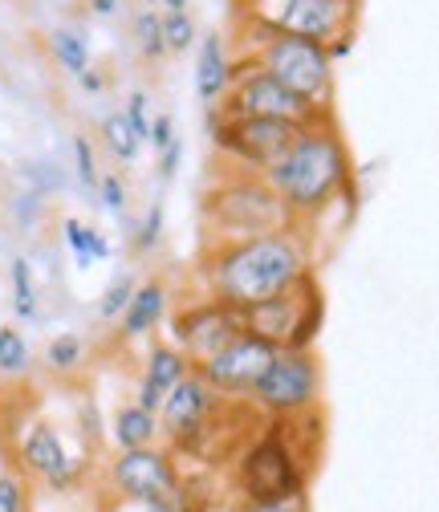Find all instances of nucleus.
<instances>
[{
    "instance_id": "obj_28",
    "label": "nucleus",
    "mask_w": 439,
    "mask_h": 512,
    "mask_svg": "<svg viewBox=\"0 0 439 512\" xmlns=\"http://www.w3.org/2000/svg\"><path fill=\"white\" fill-rule=\"evenodd\" d=\"M70 151H74V175L82 183V191H98V179H102V167H98V151L90 143V135H74L70 139Z\"/></svg>"
},
{
    "instance_id": "obj_7",
    "label": "nucleus",
    "mask_w": 439,
    "mask_h": 512,
    "mask_svg": "<svg viewBox=\"0 0 439 512\" xmlns=\"http://www.w3.org/2000/svg\"><path fill=\"white\" fill-rule=\"evenodd\" d=\"M240 322L244 330L277 342L281 350H309V342L318 338V326H322V293L305 273L289 293L261 301L253 309H240Z\"/></svg>"
},
{
    "instance_id": "obj_43",
    "label": "nucleus",
    "mask_w": 439,
    "mask_h": 512,
    "mask_svg": "<svg viewBox=\"0 0 439 512\" xmlns=\"http://www.w3.org/2000/svg\"><path fill=\"white\" fill-rule=\"evenodd\" d=\"M159 9L163 13H183V9H192V0H159Z\"/></svg>"
},
{
    "instance_id": "obj_22",
    "label": "nucleus",
    "mask_w": 439,
    "mask_h": 512,
    "mask_svg": "<svg viewBox=\"0 0 439 512\" xmlns=\"http://www.w3.org/2000/svg\"><path fill=\"white\" fill-rule=\"evenodd\" d=\"M9 301H13V313L21 317V322H37L41 289H37L29 256H13V261H9Z\"/></svg>"
},
{
    "instance_id": "obj_18",
    "label": "nucleus",
    "mask_w": 439,
    "mask_h": 512,
    "mask_svg": "<svg viewBox=\"0 0 439 512\" xmlns=\"http://www.w3.org/2000/svg\"><path fill=\"white\" fill-rule=\"evenodd\" d=\"M163 317H167V285L163 281H143L135 289L131 305L122 309V317H118V338L122 342H139L163 322Z\"/></svg>"
},
{
    "instance_id": "obj_29",
    "label": "nucleus",
    "mask_w": 439,
    "mask_h": 512,
    "mask_svg": "<svg viewBox=\"0 0 439 512\" xmlns=\"http://www.w3.org/2000/svg\"><path fill=\"white\" fill-rule=\"evenodd\" d=\"M29 362H33L29 338H25L21 330H13V326H9L5 346H0V374H5V378H21V374L29 370Z\"/></svg>"
},
{
    "instance_id": "obj_25",
    "label": "nucleus",
    "mask_w": 439,
    "mask_h": 512,
    "mask_svg": "<svg viewBox=\"0 0 439 512\" xmlns=\"http://www.w3.org/2000/svg\"><path fill=\"white\" fill-rule=\"evenodd\" d=\"M82 358H86V342H82L74 330L53 334L49 346H45V366H49L53 374H74V370L82 366Z\"/></svg>"
},
{
    "instance_id": "obj_6",
    "label": "nucleus",
    "mask_w": 439,
    "mask_h": 512,
    "mask_svg": "<svg viewBox=\"0 0 439 512\" xmlns=\"http://www.w3.org/2000/svg\"><path fill=\"white\" fill-rule=\"evenodd\" d=\"M204 114H208V135H212L216 151L228 155L248 175H265L305 126L293 118H232L220 106L204 110Z\"/></svg>"
},
{
    "instance_id": "obj_27",
    "label": "nucleus",
    "mask_w": 439,
    "mask_h": 512,
    "mask_svg": "<svg viewBox=\"0 0 439 512\" xmlns=\"http://www.w3.org/2000/svg\"><path fill=\"white\" fill-rule=\"evenodd\" d=\"M135 289H139V281H135L131 273H114V277H110V285H106V289H102V297H98V317H102V322H118L122 309L131 305Z\"/></svg>"
},
{
    "instance_id": "obj_4",
    "label": "nucleus",
    "mask_w": 439,
    "mask_h": 512,
    "mask_svg": "<svg viewBox=\"0 0 439 512\" xmlns=\"http://www.w3.org/2000/svg\"><path fill=\"white\" fill-rule=\"evenodd\" d=\"M362 0H236V33H289L330 45L342 33H358Z\"/></svg>"
},
{
    "instance_id": "obj_38",
    "label": "nucleus",
    "mask_w": 439,
    "mask_h": 512,
    "mask_svg": "<svg viewBox=\"0 0 439 512\" xmlns=\"http://www.w3.org/2000/svg\"><path fill=\"white\" fill-rule=\"evenodd\" d=\"M155 167H159V179L171 183V179L179 175V167H183V139H175L171 147H163V151L155 155Z\"/></svg>"
},
{
    "instance_id": "obj_26",
    "label": "nucleus",
    "mask_w": 439,
    "mask_h": 512,
    "mask_svg": "<svg viewBox=\"0 0 439 512\" xmlns=\"http://www.w3.org/2000/svg\"><path fill=\"white\" fill-rule=\"evenodd\" d=\"M163 37H167V57H183L187 49H196V41H200V25H196L192 9H183V13H163Z\"/></svg>"
},
{
    "instance_id": "obj_2",
    "label": "nucleus",
    "mask_w": 439,
    "mask_h": 512,
    "mask_svg": "<svg viewBox=\"0 0 439 512\" xmlns=\"http://www.w3.org/2000/svg\"><path fill=\"white\" fill-rule=\"evenodd\" d=\"M265 183L281 196L289 216H318L350 183V151L334 126V114L305 122L289 151L265 171Z\"/></svg>"
},
{
    "instance_id": "obj_35",
    "label": "nucleus",
    "mask_w": 439,
    "mask_h": 512,
    "mask_svg": "<svg viewBox=\"0 0 439 512\" xmlns=\"http://www.w3.org/2000/svg\"><path fill=\"white\" fill-rule=\"evenodd\" d=\"M240 512H309V508H305V492H297L281 500H248Z\"/></svg>"
},
{
    "instance_id": "obj_21",
    "label": "nucleus",
    "mask_w": 439,
    "mask_h": 512,
    "mask_svg": "<svg viewBox=\"0 0 439 512\" xmlns=\"http://www.w3.org/2000/svg\"><path fill=\"white\" fill-rule=\"evenodd\" d=\"M49 53L57 61V70H66L70 78H82L90 66H94V49H90V37L74 25H57L49 33Z\"/></svg>"
},
{
    "instance_id": "obj_3",
    "label": "nucleus",
    "mask_w": 439,
    "mask_h": 512,
    "mask_svg": "<svg viewBox=\"0 0 439 512\" xmlns=\"http://www.w3.org/2000/svg\"><path fill=\"white\" fill-rule=\"evenodd\" d=\"M240 37L248 61H257L261 70H269L309 106L334 110V57L322 41L289 37V33H240Z\"/></svg>"
},
{
    "instance_id": "obj_32",
    "label": "nucleus",
    "mask_w": 439,
    "mask_h": 512,
    "mask_svg": "<svg viewBox=\"0 0 439 512\" xmlns=\"http://www.w3.org/2000/svg\"><path fill=\"white\" fill-rule=\"evenodd\" d=\"M122 114H127V122H131V131L143 139V147H147V139H151V98H147V90H131L127 94V106H122Z\"/></svg>"
},
{
    "instance_id": "obj_42",
    "label": "nucleus",
    "mask_w": 439,
    "mask_h": 512,
    "mask_svg": "<svg viewBox=\"0 0 439 512\" xmlns=\"http://www.w3.org/2000/svg\"><path fill=\"white\" fill-rule=\"evenodd\" d=\"M135 512H179L175 500H151V504H135Z\"/></svg>"
},
{
    "instance_id": "obj_39",
    "label": "nucleus",
    "mask_w": 439,
    "mask_h": 512,
    "mask_svg": "<svg viewBox=\"0 0 439 512\" xmlns=\"http://www.w3.org/2000/svg\"><path fill=\"white\" fill-rule=\"evenodd\" d=\"M74 82H78L86 94H102V90H106V74H102L98 66H90V70H86L82 78H74Z\"/></svg>"
},
{
    "instance_id": "obj_11",
    "label": "nucleus",
    "mask_w": 439,
    "mask_h": 512,
    "mask_svg": "<svg viewBox=\"0 0 439 512\" xmlns=\"http://www.w3.org/2000/svg\"><path fill=\"white\" fill-rule=\"evenodd\" d=\"M86 464L90 460L82 452H74L66 435H61V427L49 419H33L25 427V435L17 439V472L49 484L53 492H70L82 480Z\"/></svg>"
},
{
    "instance_id": "obj_34",
    "label": "nucleus",
    "mask_w": 439,
    "mask_h": 512,
    "mask_svg": "<svg viewBox=\"0 0 439 512\" xmlns=\"http://www.w3.org/2000/svg\"><path fill=\"white\" fill-rule=\"evenodd\" d=\"M21 175L29 179V187L37 191V196H53V191L61 187V171L53 163H25Z\"/></svg>"
},
{
    "instance_id": "obj_16",
    "label": "nucleus",
    "mask_w": 439,
    "mask_h": 512,
    "mask_svg": "<svg viewBox=\"0 0 439 512\" xmlns=\"http://www.w3.org/2000/svg\"><path fill=\"white\" fill-rule=\"evenodd\" d=\"M232 78H236V57L228 49V33H220V29L200 33V41H196V70H192L200 106L204 110L224 106Z\"/></svg>"
},
{
    "instance_id": "obj_31",
    "label": "nucleus",
    "mask_w": 439,
    "mask_h": 512,
    "mask_svg": "<svg viewBox=\"0 0 439 512\" xmlns=\"http://www.w3.org/2000/svg\"><path fill=\"white\" fill-rule=\"evenodd\" d=\"M163 244V204L155 200L147 212H143V220L135 224V236H131V248L139 252V256H147V252H155Z\"/></svg>"
},
{
    "instance_id": "obj_23",
    "label": "nucleus",
    "mask_w": 439,
    "mask_h": 512,
    "mask_svg": "<svg viewBox=\"0 0 439 512\" xmlns=\"http://www.w3.org/2000/svg\"><path fill=\"white\" fill-rule=\"evenodd\" d=\"M102 147H106L110 159H118L122 167H131V163L139 159L143 139L131 131V122H127V114H122V110H114V114L102 118Z\"/></svg>"
},
{
    "instance_id": "obj_12",
    "label": "nucleus",
    "mask_w": 439,
    "mask_h": 512,
    "mask_svg": "<svg viewBox=\"0 0 439 512\" xmlns=\"http://www.w3.org/2000/svg\"><path fill=\"white\" fill-rule=\"evenodd\" d=\"M301 468H297V452L281 431L261 435L248 452L240 456V488L248 500H281V496H297L301 492Z\"/></svg>"
},
{
    "instance_id": "obj_1",
    "label": "nucleus",
    "mask_w": 439,
    "mask_h": 512,
    "mask_svg": "<svg viewBox=\"0 0 439 512\" xmlns=\"http://www.w3.org/2000/svg\"><path fill=\"white\" fill-rule=\"evenodd\" d=\"M309 273L305 248L293 236V228L244 236V240H220L208 252V293L232 309H253L261 301H273L289 293Z\"/></svg>"
},
{
    "instance_id": "obj_36",
    "label": "nucleus",
    "mask_w": 439,
    "mask_h": 512,
    "mask_svg": "<svg viewBox=\"0 0 439 512\" xmlns=\"http://www.w3.org/2000/svg\"><path fill=\"white\" fill-rule=\"evenodd\" d=\"M175 139H179L175 118H171V114H155V118H151V139H147V147L159 155V151H163V147H171Z\"/></svg>"
},
{
    "instance_id": "obj_5",
    "label": "nucleus",
    "mask_w": 439,
    "mask_h": 512,
    "mask_svg": "<svg viewBox=\"0 0 439 512\" xmlns=\"http://www.w3.org/2000/svg\"><path fill=\"white\" fill-rule=\"evenodd\" d=\"M208 220L216 224L220 240H244V236H265V232L293 228L289 208L265 183V175H248V171L212 191Z\"/></svg>"
},
{
    "instance_id": "obj_30",
    "label": "nucleus",
    "mask_w": 439,
    "mask_h": 512,
    "mask_svg": "<svg viewBox=\"0 0 439 512\" xmlns=\"http://www.w3.org/2000/svg\"><path fill=\"white\" fill-rule=\"evenodd\" d=\"M98 204H102V212H110V216H127V208H131V191H127V179H122L118 171H102V179H98Z\"/></svg>"
},
{
    "instance_id": "obj_13",
    "label": "nucleus",
    "mask_w": 439,
    "mask_h": 512,
    "mask_svg": "<svg viewBox=\"0 0 439 512\" xmlns=\"http://www.w3.org/2000/svg\"><path fill=\"white\" fill-rule=\"evenodd\" d=\"M110 488L127 504H151V500H179V472L163 447H131L110 460Z\"/></svg>"
},
{
    "instance_id": "obj_14",
    "label": "nucleus",
    "mask_w": 439,
    "mask_h": 512,
    "mask_svg": "<svg viewBox=\"0 0 439 512\" xmlns=\"http://www.w3.org/2000/svg\"><path fill=\"white\" fill-rule=\"evenodd\" d=\"M220 399H224V395H216L212 382L192 366V370H187V374L175 382V387L167 391V399H163V407H159V431H163L167 439L183 443V447H192V443L208 431V419H212V411L220 407Z\"/></svg>"
},
{
    "instance_id": "obj_33",
    "label": "nucleus",
    "mask_w": 439,
    "mask_h": 512,
    "mask_svg": "<svg viewBox=\"0 0 439 512\" xmlns=\"http://www.w3.org/2000/svg\"><path fill=\"white\" fill-rule=\"evenodd\" d=\"M29 504V488H25V476L21 472H0V512H25Z\"/></svg>"
},
{
    "instance_id": "obj_44",
    "label": "nucleus",
    "mask_w": 439,
    "mask_h": 512,
    "mask_svg": "<svg viewBox=\"0 0 439 512\" xmlns=\"http://www.w3.org/2000/svg\"><path fill=\"white\" fill-rule=\"evenodd\" d=\"M5 334H9V326H0V346H5Z\"/></svg>"
},
{
    "instance_id": "obj_37",
    "label": "nucleus",
    "mask_w": 439,
    "mask_h": 512,
    "mask_svg": "<svg viewBox=\"0 0 439 512\" xmlns=\"http://www.w3.org/2000/svg\"><path fill=\"white\" fill-rule=\"evenodd\" d=\"M41 208H45V196H37L33 187L25 191V196H17V200H13V216L21 220V228H33V224H37V216H41Z\"/></svg>"
},
{
    "instance_id": "obj_19",
    "label": "nucleus",
    "mask_w": 439,
    "mask_h": 512,
    "mask_svg": "<svg viewBox=\"0 0 439 512\" xmlns=\"http://www.w3.org/2000/svg\"><path fill=\"white\" fill-rule=\"evenodd\" d=\"M163 431H159V415L139 407L135 399L122 403L114 415H110V443L118 447V452H131V447H147L155 443Z\"/></svg>"
},
{
    "instance_id": "obj_24",
    "label": "nucleus",
    "mask_w": 439,
    "mask_h": 512,
    "mask_svg": "<svg viewBox=\"0 0 439 512\" xmlns=\"http://www.w3.org/2000/svg\"><path fill=\"white\" fill-rule=\"evenodd\" d=\"M131 37L143 61H163L167 57V37H163V9H139L131 21Z\"/></svg>"
},
{
    "instance_id": "obj_15",
    "label": "nucleus",
    "mask_w": 439,
    "mask_h": 512,
    "mask_svg": "<svg viewBox=\"0 0 439 512\" xmlns=\"http://www.w3.org/2000/svg\"><path fill=\"white\" fill-rule=\"evenodd\" d=\"M240 330H244L240 309L208 297V301L187 305L183 313L171 317V346H179L187 358H192V366H196L208 354H216L224 342H232Z\"/></svg>"
},
{
    "instance_id": "obj_17",
    "label": "nucleus",
    "mask_w": 439,
    "mask_h": 512,
    "mask_svg": "<svg viewBox=\"0 0 439 512\" xmlns=\"http://www.w3.org/2000/svg\"><path fill=\"white\" fill-rule=\"evenodd\" d=\"M187 370H192V358H187L179 346L155 342V346L147 350V358H143V374H139V387H135V403L159 415L167 391L175 387V382H179Z\"/></svg>"
},
{
    "instance_id": "obj_20",
    "label": "nucleus",
    "mask_w": 439,
    "mask_h": 512,
    "mask_svg": "<svg viewBox=\"0 0 439 512\" xmlns=\"http://www.w3.org/2000/svg\"><path fill=\"white\" fill-rule=\"evenodd\" d=\"M61 240H66V248H70L78 269H94L98 261H110V252H114L110 240H106V232L94 228V224H86V220H78V216L61 220Z\"/></svg>"
},
{
    "instance_id": "obj_8",
    "label": "nucleus",
    "mask_w": 439,
    "mask_h": 512,
    "mask_svg": "<svg viewBox=\"0 0 439 512\" xmlns=\"http://www.w3.org/2000/svg\"><path fill=\"white\" fill-rule=\"evenodd\" d=\"M220 110L232 118H293V122H313L322 114H334V110L309 106L301 94L281 86L269 70H261L257 61H248V57H236V78H232Z\"/></svg>"
},
{
    "instance_id": "obj_9",
    "label": "nucleus",
    "mask_w": 439,
    "mask_h": 512,
    "mask_svg": "<svg viewBox=\"0 0 439 512\" xmlns=\"http://www.w3.org/2000/svg\"><path fill=\"white\" fill-rule=\"evenodd\" d=\"M318 391H322L318 358H313L309 350H277V358L261 374L257 391L248 403H257L273 419H293V415H305L313 403H318Z\"/></svg>"
},
{
    "instance_id": "obj_10",
    "label": "nucleus",
    "mask_w": 439,
    "mask_h": 512,
    "mask_svg": "<svg viewBox=\"0 0 439 512\" xmlns=\"http://www.w3.org/2000/svg\"><path fill=\"white\" fill-rule=\"evenodd\" d=\"M277 342L253 334V330H240L232 342H224L216 354H208L204 362H196V370L216 387V395L224 399H253L261 374L269 370V362L277 358Z\"/></svg>"
},
{
    "instance_id": "obj_41",
    "label": "nucleus",
    "mask_w": 439,
    "mask_h": 512,
    "mask_svg": "<svg viewBox=\"0 0 439 512\" xmlns=\"http://www.w3.org/2000/svg\"><path fill=\"white\" fill-rule=\"evenodd\" d=\"M86 5H90V13L94 17H118V9H122V0H86Z\"/></svg>"
},
{
    "instance_id": "obj_40",
    "label": "nucleus",
    "mask_w": 439,
    "mask_h": 512,
    "mask_svg": "<svg viewBox=\"0 0 439 512\" xmlns=\"http://www.w3.org/2000/svg\"><path fill=\"white\" fill-rule=\"evenodd\" d=\"M354 37H358V33H342V37H334V41L326 45V49H330V57H334V66H338L342 57H350V53H354Z\"/></svg>"
}]
</instances>
